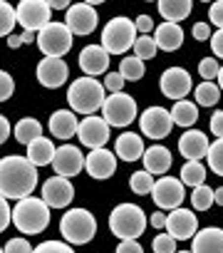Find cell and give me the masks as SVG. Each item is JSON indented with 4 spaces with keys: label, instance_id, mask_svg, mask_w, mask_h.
<instances>
[{
    "label": "cell",
    "instance_id": "6da1fadb",
    "mask_svg": "<svg viewBox=\"0 0 223 253\" xmlns=\"http://www.w3.org/2000/svg\"><path fill=\"white\" fill-rule=\"evenodd\" d=\"M37 186V167L28 157L8 154L0 159V196L8 201H20L33 196Z\"/></svg>",
    "mask_w": 223,
    "mask_h": 253
},
{
    "label": "cell",
    "instance_id": "7a4b0ae2",
    "mask_svg": "<svg viewBox=\"0 0 223 253\" xmlns=\"http://www.w3.org/2000/svg\"><path fill=\"white\" fill-rule=\"evenodd\" d=\"M67 102L74 114H97L107 102V87L97 77H77L67 89Z\"/></svg>",
    "mask_w": 223,
    "mask_h": 253
},
{
    "label": "cell",
    "instance_id": "3957f363",
    "mask_svg": "<svg viewBox=\"0 0 223 253\" xmlns=\"http://www.w3.org/2000/svg\"><path fill=\"white\" fill-rule=\"evenodd\" d=\"M13 223L25 236L42 233L50 226V206L37 196L20 199V201H15V209H13Z\"/></svg>",
    "mask_w": 223,
    "mask_h": 253
},
{
    "label": "cell",
    "instance_id": "277c9868",
    "mask_svg": "<svg viewBox=\"0 0 223 253\" xmlns=\"http://www.w3.org/2000/svg\"><path fill=\"white\" fill-rule=\"evenodd\" d=\"M147 223H149V218H147L144 209L137 204H119L109 213V231L122 241L139 238L147 231Z\"/></svg>",
    "mask_w": 223,
    "mask_h": 253
},
{
    "label": "cell",
    "instance_id": "5b68a950",
    "mask_svg": "<svg viewBox=\"0 0 223 253\" xmlns=\"http://www.w3.org/2000/svg\"><path fill=\"white\" fill-rule=\"evenodd\" d=\"M134 42H137V25L132 18L117 15L102 30V47L109 55H124L127 50H134Z\"/></svg>",
    "mask_w": 223,
    "mask_h": 253
},
{
    "label": "cell",
    "instance_id": "8992f818",
    "mask_svg": "<svg viewBox=\"0 0 223 253\" xmlns=\"http://www.w3.org/2000/svg\"><path fill=\"white\" fill-rule=\"evenodd\" d=\"M60 233L72 246H84L97 236V218L87 209H70L60 218Z\"/></svg>",
    "mask_w": 223,
    "mask_h": 253
},
{
    "label": "cell",
    "instance_id": "52a82bcc",
    "mask_svg": "<svg viewBox=\"0 0 223 253\" xmlns=\"http://www.w3.org/2000/svg\"><path fill=\"white\" fill-rule=\"evenodd\" d=\"M72 30L65 23H50L37 33V47L45 57H65L72 50Z\"/></svg>",
    "mask_w": 223,
    "mask_h": 253
},
{
    "label": "cell",
    "instance_id": "ba28073f",
    "mask_svg": "<svg viewBox=\"0 0 223 253\" xmlns=\"http://www.w3.org/2000/svg\"><path fill=\"white\" fill-rule=\"evenodd\" d=\"M139 109H137V99L127 92H117L109 94L104 107H102V117L107 119L109 126H129L137 119Z\"/></svg>",
    "mask_w": 223,
    "mask_h": 253
},
{
    "label": "cell",
    "instance_id": "9c48e42d",
    "mask_svg": "<svg viewBox=\"0 0 223 253\" xmlns=\"http://www.w3.org/2000/svg\"><path fill=\"white\" fill-rule=\"evenodd\" d=\"M171 126H174V117H171V109H164V107H147L139 117V129L144 137L149 139H164L169 137L171 132Z\"/></svg>",
    "mask_w": 223,
    "mask_h": 253
},
{
    "label": "cell",
    "instance_id": "30bf717a",
    "mask_svg": "<svg viewBox=\"0 0 223 253\" xmlns=\"http://www.w3.org/2000/svg\"><path fill=\"white\" fill-rule=\"evenodd\" d=\"M50 18H52V8H50L47 0H23L18 5V23L25 30L40 33L52 23Z\"/></svg>",
    "mask_w": 223,
    "mask_h": 253
},
{
    "label": "cell",
    "instance_id": "8fae6325",
    "mask_svg": "<svg viewBox=\"0 0 223 253\" xmlns=\"http://www.w3.org/2000/svg\"><path fill=\"white\" fill-rule=\"evenodd\" d=\"M151 199L159 209H181L184 199H186V191H184V181L176 179V176H161L154 189H151Z\"/></svg>",
    "mask_w": 223,
    "mask_h": 253
},
{
    "label": "cell",
    "instance_id": "7c38bea8",
    "mask_svg": "<svg viewBox=\"0 0 223 253\" xmlns=\"http://www.w3.org/2000/svg\"><path fill=\"white\" fill-rule=\"evenodd\" d=\"M159 89L164 97L174 99V102H181L186 99V94L193 89V80L191 75L184 70V67H169L161 72V80H159Z\"/></svg>",
    "mask_w": 223,
    "mask_h": 253
},
{
    "label": "cell",
    "instance_id": "4fadbf2b",
    "mask_svg": "<svg viewBox=\"0 0 223 253\" xmlns=\"http://www.w3.org/2000/svg\"><path fill=\"white\" fill-rule=\"evenodd\" d=\"M35 77L42 87L47 89H57L67 82L70 77V67L62 57H42L37 62V70H35Z\"/></svg>",
    "mask_w": 223,
    "mask_h": 253
},
{
    "label": "cell",
    "instance_id": "5bb4252c",
    "mask_svg": "<svg viewBox=\"0 0 223 253\" xmlns=\"http://www.w3.org/2000/svg\"><path fill=\"white\" fill-rule=\"evenodd\" d=\"M97 23H99V15L89 3H77L65 15V25L72 30V35H92L97 30Z\"/></svg>",
    "mask_w": 223,
    "mask_h": 253
},
{
    "label": "cell",
    "instance_id": "9a60e30c",
    "mask_svg": "<svg viewBox=\"0 0 223 253\" xmlns=\"http://www.w3.org/2000/svg\"><path fill=\"white\" fill-rule=\"evenodd\" d=\"M77 137L89 149H104V144L109 142V124L104 117H84L79 122Z\"/></svg>",
    "mask_w": 223,
    "mask_h": 253
},
{
    "label": "cell",
    "instance_id": "2e32d148",
    "mask_svg": "<svg viewBox=\"0 0 223 253\" xmlns=\"http://www.w3.org/2000/svg\"><path fill=\"white\" fill-rule=\"evenodd\" d=\"M50 209H65L72 204L74 199V189L70 184V179L65 176H50L45 184H42V196H40Z\"/></svg>",
    "mask_w": 223,
    "mask_h": 253
},
{
    "label": "cell",
    "instance_id": "e0dca14e",
    "mask_svg": "<svg viewBox=\"0 0 223 253\" xmlns=\"http://www.w3.org/2000/svg\"><path fill=\"white\" fill-rule=\"evenodd\" d=\"M84 164H87V157H84L77 147L62 144V147L57 149V157H55V162H52V169H55V176L70 179V176H77V174L84 169Z\"/></svg>",
    "mask_w": 223,
    "mask_h": 253
},
{
    "label": "cell",
    "instance_id": "ac0fdd59",
    "mask_svg": "<svg viewBox=\"0 0 223 253\" xmlns=\"http://www.w3.org/2000/svg\"><path fill=\"white\" fill-rule=\"evenodd\" d=\"M166 233H171L176 241L193 238L198 233V216L188 209H174L166 216Z\"/></svg>",
    "mask_w": 223,
    "mask_h": 253
},
{
    "label": "cell",
    "instance_id": "d6986e66",
    "mask_svg": "<svg viewBox=\"0 0 223 253\" xmlns=\"http://www.w3.org/2000/svg\"><path fill=\"white\" fill-rule=\"evenodd\" d=\"M109 57L112 55L102 45H87L79 52V70L87 77H99V75H104L109 70Z\"/></svg>",
    "mask_w": 223,
    "mask_h": 253
},
{
    "label": "cell",
    "instance_id": "ffe728a7",
    "mask_svg": "<svg viewBox=\"0 0 223 253\" xmlns=\"http://www.w3.org/2000/svg\"><path fill=\"white\" fill-rule=\"evenodd\" d=\"M208 149H211V142L198 129H186L179 137V152L181 157H186V162H201L203 157H208Z\"/></svg>",
    "mask_w": 223,
    "mask_h": 253
},
{
    "label": "cell",
    "instance_id": "44dd1931",
    "mask_svg": "<svg viewBox=\"0 0 223 253\" xmlns=\"http://www.w3.org/2000/svg\"><path fill=\"white\" fill-rule=\"evenodd\" d=\"M87 174L92 179H109L112 174L117 171V154L109 149H92L87 154V164H84Z\"/></svg>",
    "mask_w": 223,
    "mask_h": 253
},
{
    "label": "cell",
    "instance_id": "7402d4cb",
    "mask_svg": "<svg viewBox=\"0 0 223 253\" xmlns=\"http://www.w3.org/2000/svg\"><path fill=\"white\" fill-rule=\"evenodd\" d=\"M50 134L57 137V139H72L77 132H79V122H77V114L72 109H57L50 114Z\"/></svg>",
    "mask_w": 223,
    "mask_h": 253
},
{
    "label": "cell",
    "instance_id": "603a6c76",
    "mask_svg": "<svg viewBox=\"0 0 223 253\" xmlns=\"http://www.w3.org/2000/svg\"><path fill=\"white\" fill-rule=\"evenodd\" d=\"M193 253H223V228L218 226H206L193 236L191 243Z\"/></svg>",
    "mask_w": 223,
    "mask_h": 253
},
{
    "label": "cell",
    "instance_id": "cb8c5ba5",
    "mask_svg": "<svg viewBox=\"0 0 223 253\" xmlns=\"http://www.w3.org/2000/svg\"><path fill=\"white\" fill-rule=\"evenodd\" d=\"M144 139L134 132H124L117 137V144H114V154L122 159V162H137V159H144Z\"/></svg>",
    "mask_w": 223,
    "mask_h": 253
},
{
    "label": "cell",
    "instance_id": "d4e9b609",
    "mask_svg": "<svg viewBox=\"0 0 223 253\" xmlns=\"http://www.w3.org/2000/svg\"><path fill=\"white\" fill-rule=\"evenodd\" d=\"M144 169L149 171V174H154V176H161V174H166L169 169H171V152L166 149V147H161V144H154V147H149L147 152H144Z\"/></svg>",
    "mask_w": 223,
    "mask_h": 253
},
{
    "label": "cell",
    "instance_id": "484cf974",
    "mask_svg": "<svg viewBox=\"0 0 223 253\" xmlns=\"http://www.w3.org/2000/svg\"><path fill=\"white\" fill-rule=\"evenodd\" d=\"M156 45H159V50H164V52H174V50H179L181 45H184V30H181V25H176V23H161L159 28H156Z\"/></svg>",
    "mask_w": 223,
    "mask_h": 253
},
{
    "label": "cell",
    "instance_id": "4316f807",
    "mask_svg": "<svg viewBox=\"0 0 223 253\" xmlns=\"http://www.w3.org/2000/svg\"><path fill=\"white\" fill-rule=\"evenodd\" d=\"M55 157H57V149H55V144H52V139H47V137H40V139H35L30 147H28V159L40 169V167H52V162H55Z\"/></svg>",
    "mask_w": 223,
    "mask_h": 253
},
{
    "label": "cell",
    "instance_id": "83f0119b",
    "mask_svg": "<svg viewBox=\"0 0 223 253\" xmlns=\"http://www.w3.org/2000/svg\"><path fill=\"white\" fill-rule=\"evenodd\" d=\"M156 8H159L164 23H176L179 25L181 20H186L191 15L193 3H191V0H159Z\"/></svg>",
    "mask_w": 223,
    "mask_h": 253
},
{
    "label": "cell",
    "instance_id": "f1b7e54d",
    "mask_svg": "<svg viewBox=\"0 0 223 253\" xmlns=\"http://www.w3.org/2000/svg\"><path fill=\"white\" fill-rule=\"evenodd\" d=\"M171 117H174V124L184 126V129H191V126L198 122V104L191 102V99L174 102V107H171Z\"/></svg>",
    "mask_w": 223,
    "mask_h": 253
},
{
    "label": "cell",
    "instance_id": "f546056e",
    "mask_svg": "<svg viewBox=\"0 0 223 253\" xmlns=\"http://www.w3.org/2000/svg\"><path fill=\"white\" fill-rule=\"evenodd\" d=\"M13 134H15V139H18L20 144L30 147L35 139H40V137H42V124H40L35 117H23V119L15 124Z\"/></svg>",
    "mask_w": 223,
    "mask_h": 253
},
{
    "label": "cell",
    "instance_id": "4dcf8cb0",
    "mask_svg": "<svg viewBox=\"0 0 223 253\" xmlns=\"http://www.w3.org/2000/svg\"><path fill=\"white\" fill-rule=\"evenodd\" d=\"M119 75H122L127 82H139V80L147 75V65H144V60H139L137 55L122 57V62H119Z\"/></svg>",
    "mask_w": 223,
    "mask_h": 253
},
{
    "label": "cell",
    "instance_id": "1f68e13d",
    "mask_svg": "<svg viewBox=\"0 0 223 253\" xmlns=\"http://www.w3.org/2000/svg\"><path fill=\"white\" fill-rule=\"evenodd\" d=\"M181 181H184V186H191V189L203 186L206 184V167L201 162H186L181 167Z\"/></svg>",
    "mask_w": 223,
    "mask_h": 253
},
{
    "label": "cell",
    "instance_id": "d6a6232c",
    "mask_svg": "<svg viewBox=\"0 0 223 253\" xmlns=\"http://www.w3.org/2000/svg\"><path fill=\"white\" fill-rule=\"evenodd\" d=\"M193 97H196V104L201 107H213L218 104L221 99V87L216 82H201L196 89H193Z\"/></svg>",
    "mask_w": 223,
    "mask_h": 253
},
{
    "label": "cell",
    "instance_id": "836d02e7",
    "mask_svg": "<svg viewBox=\"0 0 223 253\" xmlns=\"http://www.w3.org/2000/svg\"><path fill=\"white\" fill-rule=\"evenodd\" d=\"M191 204H193V209L196 211H208L213 204H216V189H211V186H196L193 191H191Z\"/></svg>",
    "mask_w": 223,
    "mask_h": 253
},
{
    "label": "cell",
    "instance_id": "e575fe53",
    "mask_svg": "<svg viewBox=\"0 0 223 253\" xmlns=\"http://www.w3.org/2000/svg\"><path fill=\"white\" fill-rule=\"evenodd\" d=\"M154 174H149L147 169L144 171H134L132 176H129V189L137 194V196H144V194H151V189H154Z\"/></svg>",
    "mask_w": 223,
    "mask_h": 253
},
{
    "label": "cell",
    "instance_id": "d590c367",
    "mask_svg": "<svg viewBox=\"0 0 223 253\" xmlns=\"http://www.w3.org/2000/svg\"><path fill=\"white\" fill-rule=\"evenodd\" d=\"M0 13H3V20H0V33H3L5 38H10L13 28L18 25V8H13L10 3H0Z\"/></svg>",
    "mask_w": 223,
    "mask_h": 253
},
{
    "label": "cell",
    "instance_id": "8d00e7d4",
    "mask_svg": "<svg viewBox=\"0 0 223 253\" xmlns=\"http://www.w3.org/2000/svg\"><path fill=\"white\" fill-rule=\"evenodd\" d=\"M156 50H159V45H156V40L149 38V35H142V38H137V42H134V55H137L139 60H151V57H156Z\"/></svg>",
    "mask_w": 223,
    "mask_h": 253
},
{
    "label": "cell",
    "instance_id": "74e56055",
    "mask_svg": "<svg viewBox=\"0 0 223 253\" xmlns=\"http://www.w3.org/2000/svg\"><path fill=\"white\" fill-rule=\"evenodd\" d=\"M206 162H208V169L216 171V176H223V139H216L211 144Z\"/></svg>",
    "mask_w": 223,
    "mask_h": 253
},
{
    "label": "cell",
    "instance_id": "f35d334b",
    "mask_svg": "<svg viewBox=\"0 0 223 253\" xmlns=\"http://www.w3.org/2000/svg\"><path fill=\"white\" fill-rule=\"evenodd\" d=\"M218 72H221V65H218L216 57H203V60L198 62V75L203 77V82L218 80Z\"/></svg>",
    "mask_w": 223,
    "mask_h": 253
},
{
    "label": "cell",
    "instance_id": "ab89813d",
    "mask_svg": "<svg viewBox=\"0 0 223 253\" xmlns=\"http://www.w3.org/2000/svg\"><path fill=\"white\" fill-rule=\"evenodd\" d=\"M35 253H74V251H72V243L67 241H42L35 248Z\"/></svg>",
    "mask_w": 223,
    "mask_h": 253
},
{
    "label": "cell",
    "instance_id": "60d3db41",
    "mask_svg": "<svg viewBox=\"0 0 223 253\" xmlns=\"http://www.w3.org/2000/svg\"><path fill=\"white\" fill-rule=\"evenodd\" d=\"M151 246H154V253H176V238L171 233H159Z\"/></svg>",
    "mask_w": 223,
    "mask_h": 253
},
{
    "label": "cell",
    "instance_id": "b9f144b4",
    "mask_svg": "<svg viewBox=\"0 0 223 253\" xmlns=\"http://www.w3.org/2000/svg\"><path fill=\"white\" fill-rule=\"evenodd\" d=\"M3 253H35V248L30 246L28 238H10L5 246H3Z\"/></svg>",
    "mask_w": 223,
    "mask_h": 253
},
{
    "label": "cell",
    "instance_id": "7bdbcfd3",
    "mask_svg": "<svg viewBox=\"0 0 223 253\" xmlns=\"http://www.w3.org/2000/svg\"><path fill=\"white\" fill-rule=\"evenodd\" d=\"M124 77L119 75V72H107V77H104V87L112 92V94H117V92H122L124 89Z\"/></svg>",
    "mask_w": 223,
    "mask_h": 253
},
{
    "label": "cell",
    "instance_id": "ee69618b",
    "mask_svg": "<svg viewBox=\"0 0 223 253\" xmlns=\"http://www.w3.org/2000/svg\"><path fill=\"white\" fill-rule=\"evenodd\" d=\"M13 89H15V82H13L10 72H0V99L8 102L13 97Z\"/></svg>",
    "mask_w": 223,
    "mask_h": 253
},
{
    "label": "cell",
    "instance_id": "f6af8a7d",
    "mask_svg": "<svg viewBox=\"0 0 223 253\" xmlns=\"http://www.w3.org/2000/svg\"><path fill=\"white\" fill-rule=\"evenodd\" d=\"M208 20L211 25H216V30H223V0H218V3L208 8Z\"/></svg>",
    "mask_w": 223,
    "mask_h": 253
},
{
    "label": "cell",
    "instance_id": "bcb514c9",
    "mask_svg": "<svg viewBox=\"0 0 223 253\" xmlns=\"http://www.w3.org/2000/svg\"><path fill=\"white\" fill-rule=\"evenodd\" d=\"M0 213H3V216H0V228L5 231L13 223V209H10V201L3 199V196H0Z\"/></svg>",
    "mask_w": 223,
    "mask_h": 253
},
{
    "label": "cell",
    "instance_id": "7dc6e473",
    "mask_svg": "<svg viewBox=\"0 0 223 253\" xmlns=\"http://www.w3.org/2000/svg\"><path fill=\"white\" fill-rule=\"evenodd\" d=\"M211 132L216 139H223V109H216L211 114Z\"/></svg>",
    "mask_w": 223,
    "mask_h": 253
},
{
    "label": "cell",
    "instance_id": "c3c4849f",
    "mask_svg": "<svg viewBox=\"0 0 223 253\" xmlns=\"http://www.w3.org/2000/svg\"><path fill=\"white\" fill-rule=\"evenodd\" d=\"M134 25H137V33H142V35H149V33L156 28L151 15H139V18L134 20Z\"/></svg>",
    "mask_w": 223,
    "mask_h": 253
},
{
    "label": "cell",
    "instance_id": "681fc988",
    "mask_svg": "<svg viewBox=\"0 0 223 253\" xmlns=\"http://www.w3.org/2000/svg\"><path fill=\"white\" fill-rule=\"evenodd\" d=\"M208 42H211L213 57H216V60H223V30H216V33H213V38H211Z\"/></svg>",
    "mask_w": 223,
    "mask_h": 253
},
{
    "label": "cell",
    "instance_id": "f907efd6",
    "mask_svg": "<svg viewBox=\"0 0 223 253\" xmlns=\"http://www.w3.org/2000/svg\"><path fill=\"white\" fill-rule=\"evenodd\" d=\"M191 33H193V38H196L198 42H203V40H211V38H213V33H211V25H208V23H196Z\"/></svg>",
    "mask_w": 223,
    "mask_h": 253
},
{
    "label": "cell",
    "instance_id": "816d5d0a",
    "mask_svg": "<svg viewBox=\"0 0 223 253\" xmlns=\"http://www.w3.org/2000/svg\"><path fill=\"white\" fill-rule=\"evenodd\" d=\"M117 253H144V248L137 238H129V241H122L117 246Z\"/></svg>",
    "mask_w": 223,
    "mask_h": 253
},
{
    "label": "cell",
    "instance_id": "f5cc1de1",
    "mask_svg": "<svg viewBox=\"0 0 223 253\" xmlns=\"http://www.w3.org/2000/svg\"><path fill=\"white\" fill-rule=\"evenodd\" d=\"M15 129V126H10L8 117H0V142H8L10 139V132Z\"/></svg>",
    "mask_w": 223,
    "mask_h": 253
},
{
    "label": "cell",
    "instance_id": "db71d44e",
    "mask_svg": "<svg viewBox=\"0 0 223 253\" xmlns=\"http://www.w3.org/2000/svg\"><path fill=\"white\" fill-rule=\"evenodd\" d=\"M149 223H151L154 228H166V213H161V211H154V213L149 216Z\"/></svg>",
    "mask_w": 223,
    "mask_h": 253
},
{
    "label": "cell",
    "instance_id": "11a10c76",
    "mask_svg": "<svg viewBox=\"0 0 223 253\" xmlns=\"http://www.w3.org/2000/svg\"><path fill=\"white\" fill-rule=\"evenodd\" d=\"M47 3H50V8L52 10H70L72 5L67 3V0H47Z\"/></svg>",
    "mask_w": 223,
    "mask_h": 253
},
{
    "label": "cell",
    "instance_id": "9f6ffc18",
    "mask_svg": "<svg viewBox=\"0 0 223 253\" xmlns=\"http://www.w3.org/2000/svg\"><path fill=\"white\" fill-rule=\"evenodd\" d=\"M23 42H25V45H30V42H37V33H33V30H25V33H23Z\"/></svg>",
    "mask_w": 223,
    "mask_h": 253
},
{
    "label": "cell",
    "instance_id": "6f0895ef",
    "mask_svg": "<svg viewBox=\"0 0 223 253\" xmlns=\"http://www.w3.org/2000/svg\"><path fill=\"white\" fill-rule=\"evenodd\" d=\"M8 45H10L13 50L20 47V45H25V42H23V35H10V38H8Z\"/></svg>",
    "mask_w": 223,
    "mask_h": 253
},
{
    "label": "cell",
    "instance_id": "680465c9",
    "mask_svg": "<svg viewBox=\"0 0 223 253\" xmlns=\"http://www.w3.org/2000/svg\"><path fill=\"white\" fill-rule=\"evenodd\" d=\"M216 204H218V206H223V186H218V189H216Z\"/></svg>",
    "mask_w": 223,
    "mask_h": 253
},
{
    "label": "cell",
    "instance_id": "91938a15",
    "mask_svg": "<svg viewBox=\"0 0 223 253\" xmlns=\"http://www.w3.org/2000/svg\"><path fill=\"white\" fill-rule=\"evenodd\" d=\"M218 87H221V92H223V65H221V72H218Z\"/></svg>",
    "mask_w": 223,
    "mask_h": 253
},
{
    "label": "cell",
    "instance_id": "94428289",
    "mask_svg": "<svg viewBox=\"0 0 223 253\" xmlns=\"http://www.w3.org/2000/svg\"><path fill=\"white\" fill-rule=\"evenodd\" d=\"M176 253H193V251H176Z\"/></svg>",
    "mask_w": 223,
    "mask_h": 253
}]
</instances>
